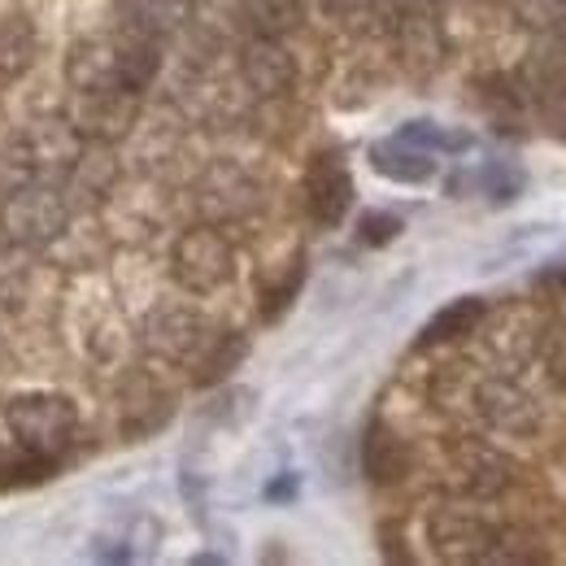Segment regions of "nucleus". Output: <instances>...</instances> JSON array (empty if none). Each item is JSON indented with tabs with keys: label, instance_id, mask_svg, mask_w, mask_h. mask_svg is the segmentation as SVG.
<instances>
[{
	"label": "nucleus",
	"instance_id": "f257e3e1",
	"mask_svg": "<svg viewBox=\"0 0 566 566\" xmlns=\"http://www.w3.org/2000/svg\"><path fill=\"white\" fill-rule=\"evenodd\" d=\"M4 419L13 440L22 444V453H35L44 462H57L66 449L74 444V431H78V410L66 392H18L9 406H4Z\"/></svg>",
	"mask_w": 566,
	"mask_h": 566
},
{
	"label": "nucleus",
	"instance_id": "f03ea898",
	"mask_svg": "<svg viewBox=\"0 0 566 566\" xmlns=\"http://www.w3.org/2000/svg\"><path fill=\"white\" fill-rule=\"evenodd\" d=\"M71 222V206L53 179H31L0 201V235L18 249L53 244Z\"/></svg>",
	"mask_w": 566,
	"mask_h": 566
},
{
	"label": "nucleus",
	"instance_id": "7ed1b4c3",
	"mask_svg": "<svg viewBox=\"0 0 566 566\" xmlns=\"http://www.w3.org/2000/svg\"><path fill=\"white\" fill-rule=\"evenodd\" d=\"M170 271L192 296H210L235 275V249L218 227H188L170 249Z\"/></svg>",
	"mask_w": 566,
	"mask_h": 566
},
{
	"label": "nucleus",
	"instance_id": "20e7f679",
	"mask_svg": "<svg viewBox=\"0 0 566 566\" xmlns=\"http://www.w3.org/2000/svg\"><path fill=\"white\" fill-rule=\"evenodd\" d=\"M136 109H140V92L92 87V92H74L66 118L87 144H109L118 136H127V127L136 123Z\"/></svg>",
	"mask_w": 566,
	"mask_h": 566
},
{
	"label": "nucleus",
	"instance_id": "39448f33",
	"mask_svg": "<svg viewBox=\"0 0 566 566\" xmlns=\"http://www.w3.org/2000/svg\"><path fill=\"white\" fill-rule=\"evenodd\" d=\"M144 340H148V349L157 357L179 361V366H192L213 345V327L197 310H188V305H166V310H153L148 314Z\"/></svg>",
	"mask_w": 566,
	"mask_h": 566
},
{
	"label": "nucleus",
	"instance_id": "423d86ee",
	"mask_svg": "<svg viewBox=\"0 0 566 566\" xmlns=\"http://www.w3.org/2000/svg\"><path fill=\"white\" fill-rule=\"evenodd\" d=\"M427 541L444 563H489L501 532L471 510H436L427 518Z\"/></svg>",
	"mask_w": 566,
	"mask_h": 566
},
{
	"label": "nucleus",
	"instance_id": "0eeeda50",
	"mask_svg": "<svg viewBox=\"0 0 566 566\" xmlns=\"http://www.w3.org/2000/svg\"><path fill=\"white\" fill-rule=\"evenodd\" d=\"M349 206H354V175L345 166V153L327 148L305 170V210L318 227H336L345 222Z\"/></svg>",
	"mask_w": 566,
	"mask_h": 566
},
{
	"label": "nucleus",
	"instance_id": "6e6552de",
	"mask_svg": "<svg viewBox=\"0 0 566 566\" xmlns=\"http://www.w3.org/2000/svg\"><path fill=\"white\" fill-rule=\"evenodd\" d=\"M87 140L71 127V118H53V123H35L27 136H22V153H27V166L35 179H62L71 175L83 157Z\"/></svg>",
	"mask_w": 566,
	"mask_h": 566
},
{
	"label": "nucleus",
	"instance_id": "1a4fd4ad",
	"mask_svg": "<svg viewBox=\"0 0 566 566\" xmlns=\"http://www.w3.org/2000/svg\"><path fill=\"white\" fill-rule=\"evenodd\" d=\"M475 410L484 423L505 436H532L541 427V406L510 379H484L475 388Z\"/></svg>",
	"mask_w": 566,
	"mask_h": 566
},
{
	"label": "nucleus",
	"instance_id": "9d476101",
	"mask_svg": "<svg viewBox=\"0 0 566 566\" xmlns=\"http://www.w3.org/2000/svg\"><path fill=\"white\" fill-rule=\"evenodd\" d=\"M240 74L244 83L258 92V96H287L292 83H296V62L292 53L283 49V40H266V35H253L240 53Z\"/></svg>",
	"mask_w": 566,
	"mask_h": 566
},
{
	"label": "nucleus",
	"instance_id": "9b49d317",
	"mask_svg": "<svg viewBox=\"0 0 566 566\" xmlns=\"http://www.w3.org/2000/svg\"><path fill=\"white\" fill-rule=\"evenodd\" d=\"M453 484L467 496H496L510 484V462L489 444H458L453 449Z\"/></svg>",
	"mask_w": 566,
	"mask_h": 566
},
{
	"label": "nucleus",
	"instance_id": "f8f14e48",
	"mask_svg": "<svg viewBox=\"0 0 566 566\" xmlns=\"http://www.w3.org/2000/svg\"><path fill=\"white\" fill-rule=\"evenodd\" d=\"M361 471H366L370 484H384V489L406 480V471H410V449H406V440L388 423L366 427V440H361Z\"/></svg>",
	"mask_w": 566,
	"mask_h": 566
},
{
	"label": "nucleus",
	"instance_id": "ddd939ff",
	"mask_svg": "<svg viewBox=\"0 0 566 566\" xmlns=\"http://www.w3.org/2000/svg\"><path fill=\"white\" fill-rule=\"evenodd\" d=\"M66 83L74 92L92 87H123L118 74V44L114 40H78L66 57Z\"/></svg>",
	"mask_w": 566,
	"mask_h": 566
},
{
	"label": "nucleus",
	"instance_id": "4468645a",
	"mask_svg": "<svg viewBox=\"0 0 566 566\" xmlns=\"http://www.w3.org/2000/svg\"><path fill=\"white\" fill-rule=\"evenodd\" d=\"M201 206L213 218H244L258 206V188L249 184L244 170L235 166H213L210 175L201 179Z\"/></svg>",
	"mask_w": 566,
	"mask_h": 566
},
{
	"label": "nucleus",
	"instance_id": "2eb2a0df",
	"mask_svg": "<svg viewBox=\"0 0 566 566\" xmlns=\"http://www.w3.org/2000/svg\"><path fill=\"white\" fill-rule=\"evenodd\" d=\"M370 166H375L384 179H392V184H427V179L436 175L431 153L419 148V144L401 140V136L375 144V148H370Z\"/></svg>",
	"mask_w": 566,
	"mask_h": 566
},
{
	"label": "nucleus",
	"instance_id": "dca6fc26",
	"mask_svg": "<svg viewBox=\"0 0 566 566\" xmlns=\"http://www.w3.org/2000/svg\"><path fill=\"white\" fill-rule=\"evenodd\" d=\"M484 314H489L484 296H458V301H449L444 310H436V314L427 318L423 336H419V349H431V345H449V340H462V336H471V332L484 323Z\"/></svg>",
	"mask_w": 566,
	"mask_h": 566
},
{
	"label": "nucleus",
	"instance_id": "f3484780",
	"mask_svg": "<svg viewBox=\"0 0 566 566\" xmlns=\"http://www.w3.org/2000/svg\"><path fill=\"white\" fill-rule=\"evenodd\" d=\"M240 18L253 35L283 40L305 27V0H240Z\"/></svg>",
	"mask_w": 566,
	"mask_h": 566
},
{
	"label": "nucleus",
	"instance_id": "a211bd4d",
	"mask_svg": "<svg viewBox=\"0 0 566 566\" xmlns=\"http://www.w3.org/2000/svg\"><path fill=\"white\" fill-rule=\"evenodd\" d=\"M35 57V31L27 18H0V78H13Z\"/></svg>",
	"mask_w": 566,
	"mask_h": 566
},
{
	"label": "nucleus",
	"instance_id": "6ab92c4d",
	"mask_svg": "<svg viewBox=\"0 0 566 566\" xmlns=\"http://www.w3.org/2000/svg\"><path fill=\"white\" fill-rule=\"evenodd\" d=\"M397 136L419 144L427 153H462V148H471V136H467V132H449V127H440V123H406Z\"/></svg>",
	"mask_w": 566,
	"mask_h": 566
},
{
	"label": "nucleus",
	"instance_id": "aec40b11",
	"mask_svg": "<svg viewBox=\"0 0 566 566\" xmlns=\"http://www.w3.org/2000/svg\"><path fill=\"white\" fill-rule=\"evenodd\" d=\"M514 18L532 31L566 27V0H514Z\"/></svg>",
	"mask_w": 566,
	"mask_h": 566
},
{
	"label": "nucleus",
	"instance_id": "412c9836",
	"mask_svg": "<svg viewBox=\"0 0 566 566\" xmlns=\"http://www.w3.org/2000/svg\"><path fill=\"white\" fill-rule=\"evenodd\" d=\"M397 231H401V218L397 213H361V222H357V240L361 244H370V249H379V244H388V240H397Z\"/></svg>",
	"mask_w": 566,
	"mask_h": 566
},
{
	"label": "nucleus",
	"instance_id": "4be33fe9",
	"mask_svg": "<svg viewBox=\"0 0 566 566\" xmlns=\"http://www.w3.org/2000/svg\"><path fill=\"white\" fill-rule=\"evenodd\" d=\"M301 280H305V266H301V262H292L287 280H283L280 287H271V292H266V305H262V314H266V318H280L283 310L296 301V292H301Z\"/></svg>",
	"mask_w": 566,
	"mask_h": 566
},
{
	"label": "nucleus",
	"instance_id": "5701e85b",
	"mask_svg": "<svg viewBox=\"0 0 566 566\" xmlns=\"http://www.w3.org/2000/svg\"><path fill=\"white\" fill-rule=\"evenodd\" d=\"M427 9H440V4H449V0H423Z\"/></svg>",
	"mask_w": 566,
	"mask_h": 566
}]
</instances>
